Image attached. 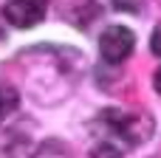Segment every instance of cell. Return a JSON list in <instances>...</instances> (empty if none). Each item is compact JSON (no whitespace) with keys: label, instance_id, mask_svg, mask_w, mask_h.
Masks as SVG:
<instances>
[{"label":"cell","instance_id":"30bf717a","mask_svg":"<svg viewBox=\"0 0 161 158\" xmlns=\"http://www.w3.org/2000/svg\"><path fill=\"white\" fill-rule=\"evenodd\" d=\"M3 37H6V31H3V28H0V40H3Z\"/></svg>","mask_w":161,"mask_h":158},{"label":"cell","instance_id":"277c9868","mask_svg":"<svg viewBox=\"0 0 161 158\" xmlns=\"http://www.w3.org/2000/svg\"><path fill=\"white\" fill-rule=\"evenodd\" d=\"M17 105H20V96H17V90H14L11 85L0 82V122H3L6 116H11V113L17 110Z\"/></svg>","mask_w":161,"mask_h":158},{"label":"cell","instance_id":"9c48e42d","mask_svg":"<svg viewBox=\"0 0 161 158\" xmlns=\"http://www.w3.org/2000/svg\"><path fill=\"white\" fill-rule=\"evenodd\" d=\"M153 85H156V93L161 96V68L156 71V76H153Z\"/></svg>","mask_w":161,"mask_h":158},{"label":"cell","instance_id":"3957f363","mask_svg":"<svg viewBox=\"0 0 161 158\" xmlns=\"http://www.w3.org/2000/svg\"><path fill=\"white\" fill-rule=\"evenodd\" d=\"M110 119H113V130L119 133V136H125L130 144H136V141H144L147 136H150V124L147 122H142L139 116H116V113H110Z\"/></svg>","mask_w":161,"mask_h":158},{"label":"cell","instance_id":"ba28073f","mask_svg":"<svg viewBox=\"0 0 161 158\" xmlns=\"http://www.w3.org/2000/svg\"><path fill=\"white\" fill-rule=\"evenodd\" d=\"M122 11H139V6H142V0H113Z\"/></svg>","mask_w":161,"mask_h":158},{"label":"cell","instance_id":"8992f818","mask_svg":"<svg viewBox=\"0 0 161 158\" xmlns=\"http://www.w3.org/2000/svg\"><path fill=\"white\" fill-rule=\"evenodd\" d=\"M91 158H122V153L113 144H99V147L91 150Z\"/></svg>","mask_w":161,"mask_h":158},{"label":"cell","instance_id":"8fae6325","mask_svg":"<svg viewBox=\"0 0 161 158\" xmlns=\"http://www.w3.org/2000/svg\"><path fill=\"white\" fill-rule=\"evenodd\" d=\"M42 3H45V0H42Z\"/></svg>","mask_w":161,"mask_h":158},{"label":"cell","instance_id":"5b68a950","mask_svg":"<svg viewBox=\"0 0 161 158\" xmlns=\"http://www.w3.org/2000/svg\"><path fill=\"white\" fill-rule=\"evenodd\" d=\"M34 158H71V153H68L65 144H59V141H45V144L37 150Z\"/></svg>","mask_w":161,"mask_h":158},{"label":"cell","instance_id":"52a82bcc","mask_svg":"<svg viewBox=\"0 0 161 158\" xmlns=\"http://www.w3.org/2000/svg\"><path fill=\"white\" fill-rule=\"evenodd\" d=\"M150 48H153V54L161 57V23L153 28V37H150Z\"/></svg>","mask_w":161,"mask_h":158},{"label":"cell","instance_id":"6da1fadb","mask_svg":"<svg viewBox=\"0 0 161 158\" xmlns=\"http://www.w3.org/2000/svg\"><path fill=\"white\" fill-rule=\"evenodd\" d=\"M133 45H136V37L125 25H108L99 37V54L105 57V62H113V65L125 62L133 54Z\"/></svg>","mask_w":161,"mask_h":158},{"label":"cell","instance_id":"7a4b0ae2","mask_svg":"<svg viewBox=\"0 0 161 158\" xmlns=\"http://www.w3.org/2000/svg\"><path fill=\"white\" fill-rule=\"evenodd\" d=\"M42 14H45L42 0H8L3 6V17L14 28H31L42 20Z\"/></svg>","mask_w":161,"mask_h":158}]
</instances>
